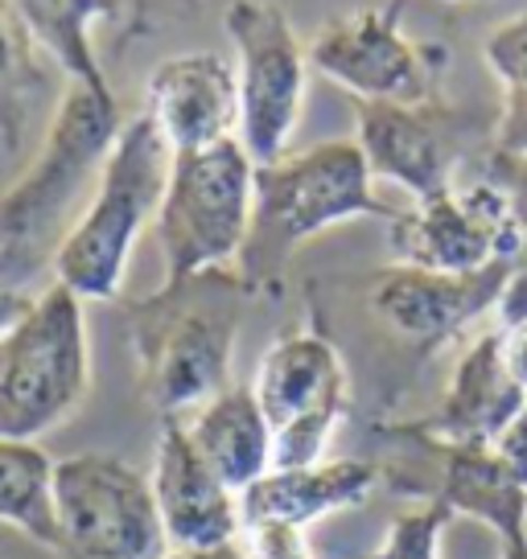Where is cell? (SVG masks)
<instances>
[{"label":"cell","mask_w":527,"mask_h":559,"mask_svg":"<svg viewBox=\"0 0 527 559\" xmlns=\"http://www.w3.org/2000/svg\"><path fill=\"white\" fill-rule=\"evenodd\" d=\"M124 116L116 91L71 83L54 107L46 140L30 169L0 193V288L37 297L34 284L54 272V260L87 210L104 160L120 136Z\"/></svg>","instance_id":"1"},{"label":"cell","mask_w":527,"mask_h":559,"mask_svg":"<svg viewBox=\"0 0 527 559\" xmlns=\"http://www.w3.org/2000/svg\"><path fill=\"white\" fill-rule=\"evenodd\" d=\"M239 272L211 267L124 305L141 395L161 419H186L231 386V354L244 321Z\"/></svg>","instance_id":"2"},{"label":"cell","mask_w":527,"mask_h":559,"mask_svg":"<svg viewBox=\"0 0 527 559\" xmlns=\"http://www.w3.org/2000/svg\"><path fill=\"white\" fill-rule=\"evenodd\" d=\"M396 218L375 193V174L354 140H326L305 153H284L272 165H256V210L251 235L235 272L247 288L281 276L284 260L305 239L347 218Z\"/></svg>","instance_id":"3"},{"label":"cell","mask_w":527,"mask_h":559,"mask_svg":"<svg viewBox=\"0 0 527 559\" xmlns=\"http://www.w3.org/2000/svg\"><path fill=\"white\" fill-rule=\"evenodd\" d=\"M169 165L174 148L165 144L157 123L144 111L124 120L104 160L99 186L54 260V284L71 288L79 300L120 297L128 260L141 243L144 227L157 223Z\"/></svg>","instance_id":"4"},{"label":"cell","mask_w":527,"mask_h":559,"mask_svg":"<svg viewBox=\"0 0 527 559\" xmlns=\"http://www.w3.org/2000/svg\"><path fill=\"white\" fill-rule=\"evenodd\" d=\"M91 342L83 300L50 284L0 333V440H42L83 407Z\"/></svg>","instance_id":"5"},{"label":"cell","mask_w":527,"mask_h":559,"mask_svg":"<svg viewBox=\"0 0 527 559\" xmlns=\"http://www.w3.org/2000/svg\"><path fill=\"white\" fill-rule=\"evenodd\" d=\"M256 210V160L239 136L198 153H174L157 210L165 284L239 263Z\"/></svg>","instance_id":"6"},{"label":"cell","mask_w":527,"mask_h":559,"mask_svg":"<svg viewBox=\"0 0 527 559\" xmlns=\"http://www.w3.org/2000/svg\"><path fill=\"white\" fill-rule=\"evenodd\" d=\"M54 519L62 559H161L169 551L153 486L112 453L54 461Z\"/></svg>","instance_id":"7"},{"label":"cell","mask_w":527,"mask_h":559,"mask_svg":"<svg viewBox=\"0 0 527 559\" xmlns=\"http://www.w3.org/2000/svg\"><path fill=\"white\" fill-rule=\"evenodd\" d=\"M223 25L235 46L239 144L256 165H272L301 123L309 53L277 0H231Z\"/></svg>","instance_id":"8"},{"label":"cell","mask_w":527,"mask_h":559,"mask_svg":"<svg viewBox=\"0 0 527 559\" xmlns=\"http://www.w3.org/2000/svg\"><path fill=\"white\" fill-rule=\"evenodd\" d=\"M256 400L272 428V469H309L326 461L330 437L347 416V367L330 337L284 333L256 367Z\"/></svg>","instance_id":"9"},{"label":"cell","mask_w":527,"mask_h":559,"mask_svg":"<svg viewBox=\"0 0 527 559\" xmlns=\"http://www.w3.org/2000/svg\"><path fill=\"white\" fill-rule=\"evenodd\" d=\"M524 230L511 214L507 193L487 169L457 177V186L433 193L391 218V251L424 272H482L491 263H515Z\"/></svg>","instance_id":"10"},{"label":"cell","mask_w":527,"mask_h":559,"mask_svg":"<svg viewBox=\"0 0 527 559\" xmlns=\"http://www.w3.org/2000/svg\"><path fill=\"white\" fill-rule=\"evenodd\" d=\"M309 70L351 91L359 104H429L433 58L400 29L396 9H359L309 37Z\"/></svg>","instance_id":"11"},{"label":"cell","mask_w":527,"mask_h":559,"mask_svg":"<svg viewBox=\"0 0 527 559\" xmlns=\"http://www.w3.org/2000/svg\"><path fill=\"white\" fill-rule=\"evenodd\" d=\"M387 437L412 444L408 461L417 465V473H424L417 493L449 514L487 523L503 547L527 539V489L511 477L491 444H449L421 432L417 424H391Z\"/></svg>","instance_id":"12"},{"label":"cell","mask_w":527,"mask_h":559,"mask_svg":"<svg viewBox=\"0 0 527 559\" xmlns=\"http://www.w3.org/2000/svg\"><path fill=\"white\" fill-rule=\"evenodd\" d=\"M515 263H491L482 272H424V267H384L371 280V313L387 330L417 346H441L482 313L499 309Z\"/></svg>","instance_id":"13"},{"label":"cell","mask_w":527,"mask_h":559,"mask_svg":"<svg viewBox=\"0 0 527 559\" xmlns=\"http://www.w3.org/2000/svg\"><path fill=\"white\" fill-rule=\"evenodd\" d=\"M371 174L400 186L417 202L445 193L466 174V153L457 148L449 120L429 104H359L354 111Z\"/></svg>","instance_id":"14"},{"label":"cell","mask_w":527,"mask_h":559,"mask_svg":"<svg viewBox=\"0 0 527 559\" xmlns=\"http://www.w3.org/2000/svg\"><path fill=\"white\" fill-rule=\"evenodd\" d=\"M149 486L169 547H227L239 539V493L194 449L181 419H161Z\"/></svg>","instance_id":"15"},{"label":"cell","mask_w":527,"mask_h":559,"mask_svg":"<svg viewBox=\"0 0 527 559\" xmlns=\"http://www.w3.org/2000/svg\"><path fill=\"white\" fill-rule=\"evenodd\" d=\"M144 116L174 153H198L239 136V83L223 53L194 50L165 58L144 83Z\"/></svg>","instance_id":"16"},{"label":"cell","mask_w":527,"mask_h":559,"mask_svg":"<svg viewBox=\"0 0 527 559\" xmlns=\"http://www.w3.org/2000/svg\"><path fill=\"white\" fill-rule=\"evenodd\" d=\"M524 386L503 367L499 330H487L461 354V362L441 391V407L417 428L449 444H494V437L524 412Z\"/></svg>","instance_id":"17"},{"label":"cell","mask_w":527,"mask_h":559,"mask_svg":"<svg viewBox=\"0 0 527 559\" xmlns=\"http://www.w3.org/2000/svg\"><path fill=\"white\" fill-rule=\"evenodd\" d=\"M379 486V465L359 456H326L309 469H268L260 481L239 493V523L272 519V523L314 526L326 514L367 502Z\"/></svg>","instance_id":"18"},{"label":"cell","mask_w":527,"mask_h":559,"mask_svg":"<svg viewBox=\"0 0 527 559\" xmlns=\"http://www.w3.org/2000/svg\"><path fill=\"white\" fill-rule=\"evenodd\" d=\"M181 424L190 432L194 449L207 456V465L235 493H244L251 481H260L272 469V428L251 386L231 383L223 395H214Z\"/></svg>","instance_id":"19"},{"label":"cell","mask_w":527,"mask_h":559,"mask_svg":"<svg viewBox=\"0 0 527 559\" xmlns=\"http://www.w3.org/2000/svg\"><path fill=\"white\" fill-rule=\"evenodd\" d=\"M17 9L21 25L30 29L37 50H46L67 70L71 83H83L91 91H112L104 67L91 46V25L104 17H116L120 0H9Z\"/></svg>","instance_id":"20"},{"label":"cell","mask_w":527,"mask_h":559,"mask_svg":"<svg viewBox=\"0 0 527 559\" xmlns=\"http://www.w3.org/2000/svg\"><path fill=\"white\" fill-rule=\"evenodd\" d=\"M50 91V70L37 58V41L21 25L17 9L0 0V148L17 157L30 136L42 95Z\"/></svg>","instance_id":"21"},{"label":"cell","mask_w":527,"mask_h":559,"mask_svg":"<svg viewBox=\"0 0 527 559\" xmlns=\"http://www.w3.org/2000/svg\"><path fill=\"white\" fill-rule=\"evenodd\" d=\"M0 523L58 551L54 461L37 440H0Z\"/></svg>","instance_id":"22"},{"label":"cell","mask_w":527,"mask_h":559,"mask_svg":"<svg viewBox=\"0 0 527 559\" xmlns=\"http://www.w3.org/2000/svg\"><path fill=\"white\" fill-rule=\"evenodd\" d=\"M449 510L437 502L405 510L396 523L387 526L384 543L375 547L371 559H441V531L449 526Z\"/></svg>","instance_id":"23"},{"label":"cell","mask_w":527,"mask_h":559,"mask_svg":"<svg viewBox=\"0 0 527 559\" xmlns=\"http://www.w3.org/2000/svg\"><path fill=\"white\" fill-rule=\"evenodd\" d=\"M305 531H309V526L251 519V523H239L235 547H239L244 559H321Z\"/></svg>","instance_id":"24"},{"label":"cell","mask_w":527,"mask_h":559,"mask_svg":"<svg viewBox=\"0 0 527 559\" xmlns=\"http://www.w3.org/2000/svg\"><path fill=\"white\" fill-rule=\"evenodd\" d=\"M487 67L503 83V91H527V13L511 17L487 37Z\"/></svg>","instance_id":"25"},{"label":"cell","mask_w":527,"mask_h":559,"mask_svg":"<svg viewBox=\"0 0 527 559\" xmlns=\"http://www.w3.org/2000/svg\"><path fill=\"white\" fill-rule=\"evenodd\" d=\"M494 153L527 157V91H503V104L491 128Z\"/></svg>","instance_id":"26"},{"label":"cell","mask_w":527,"mask_h":559,"mask_svg":"<svg viewBox=\"0 0 527 559\" xmlns=\"http://www.w3.org/2000/svg\"><path fill=\"white\" fill-rule=\"evenodd\" d=\"M482 169H487V177L499 190L507 193L511 214H515V223H519L527 239V157H507V153H494L491 148V157L482 160Z\"/></svg>","instance_id":"27"},{"label":"cell","mask_w":527,"mask_h":559,"mask_svg":"<svg viewBox=\"0 0 527 559\" xmlns=\"http://www.w3.org/2000/svg\"><path fill=\"white\" fill-rule=\"evenodd\" d=\"M494 456L507 465V473L519 481V486L527 489V403H524V412L511 419L507 428L494 437Z\"/></svg>","instance_id":"28"},{"label":"cell","mask_w":527,"mask_h":559,"mask_svg":"<svg viewBox=\"0 0 527 559\" xmlns=\"http://www.w3.org/2000/svg\"><path fill=\"white\" fill-rule=\"evenodd\" d=\"M499 330V349H503V367L527 395V317L515 325H494Z\"/></svg>","instance_id":"29"},{"label":"cell","mask_w":527,"mask_h":559,"mask_svg":"<svg viewBox=\"0 0 527 559\" xmlns=\"http://www.w3.org/2000/svg\"><path fill=\"white\" fill-rule=\"evenodd\" d=\"M161 559H244L239 547L227 543V547H169Z\"/></svg>","instance_id":"30"},{"label":"cell","mask_w":527,"mask_h":559,"mask_svg":"<svg viewBox=\"0 0 527 559\" xmlns=\"http://www.w3.org/2000/svg\"><path fill=\"white\" fill-rule=\"evenodd\" d=\"M503 559H527V539L524 543H507V547H503Z\"/></svg>","instance_id":"31"},{"label":"cell","mask_w":527,"mask_h":559,"mask_svg":"<svg viewBox=\"0 0 527 559\" xmlns=\"http://www.w3.org/2000/svg\"><path fill=\"white\" fill-rule=\"evenodd\" d=\"M449 4H461V0H449Z\"/></svg>","instance_id":"32"}]
</instances>
